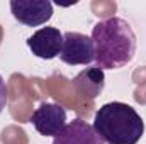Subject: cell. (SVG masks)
<instances>
[{
	"mask_svg": "<svg viewBox=\"0 0 146 144\" xmlns=\"http://www.w3.org/2000/svg\"><path fill=\"white\" fill-rule=\"evenodd\" d=\"M95 61L100 70H119L136 54V34L131 24L121 17L100 20L92 29Z\"/></svg>",
	"mask_w": 146,
	"mask_h": 144,
	"instance_id": "cell-1",
	"label": "cell"
},
{
	"mask_svg": "<svg viewBox=\"0 0 146 144\" xmlns=\"http://www.w3.org/2000/svg\"><path fill=\"white\" fill-rule=\"evenodd\" d=\"M95 132L109 144H138L145 134L141 115L127 104L109 102L99 108L94 117Z\"/></svg>",
	"mask_w": 146,
	"mask_h": 144,
	"instance_id": "cell-2",
	"label": "cell"
},
{
	"mask_svg": "<svg viewBox=\"0 0 146 144\" xmlns=\"http://www.w3.org/2000/svg\"><path fill=\"white\" fill-rule=\"evenodd\" d=\"M60 59L70 66L90 65L92 61H95V46L92 37L73 31L65 32Z\"/></svg>",
	"mask_w": 146,
	"mask_h": 144,
	"instance_id": "cell-3",
	"label": "cell"
},
{
	"mask_svg": "<svg viewBox=\"0 0 146 144\" xmlns=\"http://www.w3.org/2000/svg\"><path fill=\"white\" fill-rule=\"evenodd\" d=\"M37 132L46 137H56L66 126V110L53 102H44L29 119Z\"/></svg>",
	"mask_w": 146,
	"mask_h": 144,
	"instance_id": "cell-4",
	"label": "cell"
},
{
	"mask_svg": "<svg viewBox=\"0 0 146 144\" xmlns=\"http://www.w3.org/2000/svg\"><path fill=\"white\" fill-rule=\"evenodd\" d=\"M10 12L21 24L37 27L53 17V3L48 0H12Z\"/></svg>",
	"mask_w": 146,
	"mask_h": 144,
	"instance_id": "cell-5",
	"label": "cell"
},
{
	"mask_svg": "<svg viewBox=\"0 0 146 144\" xmlns=\"http://www.w3.org/2000/svg\"><path fill=\"white\" fill-rule=\"evenodd\" d=\"M27 48L41 59H54L61 54L63 34L56 27H41L27 39Z\"/></svg>",
	"mask_w": 146,
	"mask_h": 144,
	"instance_id": "cell-6",
	"label": "cell"
},
{
	"mask_svg": "<svg viewBox=\"0 0 146 144\" xmlns=\"http://www.w3.org/2000/svg\"><path fill=\"white\" fill-rule=\"evenodd\" d=\"M53 144H109L106 143L94 129L92 124L75 119L73 122L66 124L65 129L54 137Z\"/></svg>",
	"mask_w": 146,
	"mask_h": 144,
	"instance_id": "cell-7",
	"label": "cell"
},
{
	"mask_svg": "<svg viewBox=\"0 0 146 144\" xmlns=\"http://www.w3.org/2000/svg\"><path fill=\"white\" fill-rule=\"evenodd\" d=\"M104 81H106L104 70H100L99 66H92L80 71L73 78V87L80 95L95 100L104 90Z\"/></svg>",
	"mask_w": 146,
	"mask_h": 144,
	"instance_id": "cell-8",
	"label": "cell"
},
{
	"mask_svg": "<svg viewBox=\"0 0 146 144\" xmlns=\"http://www.w3.org/2000/svg\"><path fill=\"white\" fill-rule=\"evenodd\" d=\"M7 100H9V92H7V85L0 75V114L3 112V108L7 107Z\"/></svg>",
	"mask_w": 146,
	"mask_h": 144,
	"instance_id": "cell-9",
	"label": "cell"
}]
</instances>
